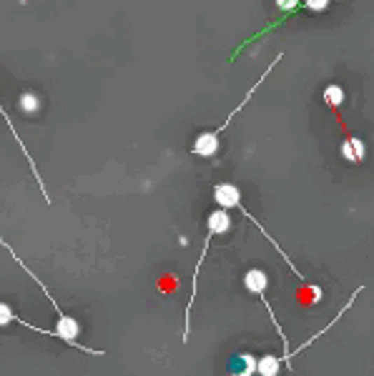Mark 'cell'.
<instances>
[{
  "instance_id": "3",
  "label": "cell",
  "mask_w": 374,
  "mask_h": 376,
  "mask_svg": "<svg viewBox=\"0 0 374 376\" xmlns=\"http://www.w3.org/2000/svg\"><path fill=\"white\" fill-rule=\"evenodd\" d=\"M214 203H216L219 209H226V211H229V209H239V211H242V214L247 216L249 221H251L254 226L259 228L261 236H264V239L269 241V244H272L274 249L279 251V256H282L284 261H286V266H289V269L294 271L296 279H302V281H304V274H302V271H299V269H296L294 261H291V258L286 256V253H284V249H279L277 239H274V236H269V231H266V228L261 226V223L256 221V218H254V214H249V209H244V203H242V191H239V186H234V183H216V186H214Z\"/></svg>"
},
{
  "instance_id": "6",
  "label": "cell",
  "mask_w": 374,
  "mask_h": 376,
  "mask_svg": "<svg viewBox=\"0 0 374 376\" xmlns=\"http://www.w3.org/2000/svg\"><path fill=\"white\" fill-rule=\"evenodd\" d=\"M324 103H326V108H329V111H334V108H339L344 103V88L342 85H337V83H329L324 88Z\"/></svg>"
},
{
  "instance_id": "9",
  "label": "cell",
  "mask_w": 374,
  "mask_h": 376,
  "mask_svg": "<svg viewBox=\"0 0 374 376\" xmlns=\"http://www.w3.org/2000/svg\"><path fill=\"white\" fill-rule=\"evenodd\" d=\"M15 316H18V314H13V309L6 304V301H0V328L15 321Z\"/></svg>"
},
{
  "instance_id": "10",
  "label": "cell",
  "mask_w": 374,
  "mask_h": 376,
  "mask_svg": "<svg viewBox=\"0 0 374 376\" xmlns=\"http://www.w3.org/2000/svg\"><path fill=\"white\" fill-rule=\"evenodd\" d=\"M329 3H332V0H304V8L312 13H324L326 8H329Z\"/></svg>"
},
{
  "instance_id": "8",
  "label": "cell",
  "mask_w": 374,
  "mask_h": 376,
  "mask_svg": "<svg viewBox=\"0 0 374 376\" xmlns=\"http://www.w3.org/2000/svg\"><path fill=\"white\" fill-rule=\"evenodd\" d=\"M274 6H277V11H282L284 15H294V13L299 11V6H302V0H274Z\"/></svg>"
},
{
  "instance_id": "5",
  "label": "cell",
  "mask_w": 374,
  "mask_h": 376,
  "mask_svg": "<svg viewBox=\"0 0 374 376\" xmlns=\"http://www.w3.org/2000/svg\"><path fill=\"white\" fill-rule=\"evenodd\" d=\"M282 58H284V55H277V58H274V63H272V66H269V68H266L264 73H261V78H259V81H256V83H254V88H249V93L242 98V103H239V106H236L234 111H231V116H229V118L223 120V123L219 125V128H214V131L201 133V136L196 138V141H193V146H191V153H193V155H201V158H212V155L216 153V151H219V136H221V133L226 131V128H229V125H231V120H234L236 116H239V111H242V108H247V103L254 98V93H256V88H259V85L266 81V76H269V73H272L274 68L279 66V60H282Z\"/></svg>"
},
{
  "instance_id": "7",
  "label": "cell",
  "mask_w": 374,
  "mask_h": 376,
  "mask_svg": "<svg viewBox=\"0 0 374 376\" xmlns=\"http://www.w3.org/2000/svg\"><path fill=\"white\" fill-rule=\"evenodd\" d=\"M38 108H41V101H38L36 93H23V96H20V111H23L25 116L38 113Z\"/></svg>"
},
{
  "instance_id": "1",
  "label": "cell",
  "mask_w": 374,
  "mask_h": 376,
  "mask_svg": "<svg viewBox=\"0 0 374 376\" xmlns=\"http://www.w3.org/2000/svg\"><path fill=\"white\" fill-rule=\"evenodd\" d=\"M244 286H247L249 293H256V296H259L261 304H264V309H269V316H272V321H274V328H277L279 339H282L284 349H286V354H284V356H272V354L261 356L259 361H256V374H259V376H277L279 374V366H282L284 361L289 364V369H294V366H291L289 339H286V334H284V328L279 326L277 316H274V309L269 306V301H266V286H269V276H266L261 269H249L247 274H244Z\"/></svg>"
},
{
  "instance_id": "4",
  "label": "cell",
  "mask_w": 374,
  "mask_h": 376,
  "mask_svg": "<svg viewBox=\"0 0 374 376\" xmlns=\"http://www.w3.org/2000/svg\"><path fill=\"white\" fill-rule=\"evenodd\" d=\"M0 244H3L8 251H11V256L20 263V269H25V271H28V274L33 276V281H36L38 286L43 288V293H46V296H48V299H50V304H53L55 314H58V323H55V328H53V331H55V336H58V339H61V341H66L68 347L78 349V351H85V354H96V356H103V351H98V349H85L83 344H78V334H81L78 321H76V319H73V316H68V314H66V311H63V309H58V304H55V299H53V296H50V291H48V288H46V284H41V279H38V276L33 274V269H28V266H25V263L20 261V258H18V253H15V251H13L11 246L6 244V241L0 239Z\"/></svg>"
},
{
  "instance_id": "2",
  "label": "cell",
  "mask_w": 374,
  "mask_h": 376,
  "mask_svg": "<svg viewBox=\"0 0 374 376\" xmlns=\"http://www.w3.org/2000/svg\"><path fill=\"white\" fill-rule=\"evenodd\" d=\"M231 231V216L226 209H214L206 218V239H204V249H201V256L196 269H193V279H191V299H188L186 306V326H183V341H188V334H191V309H193V299H196V281H199V271L204 266V258L212 249V239L214 236H221V233Z\"/></svg>"
},
{
  "instance_id": "11",
  "label": "cell",
  "mask_w": 374,
  "mask_h": 376,
  "mask_svg": "<svg viewBox=\"0 0 374 376\" xmlns=\"http://www.w3.org/2000/svg\"><path fill=\"white\" fill-rule=\"evenodd\" d=\"M231 376H254V374H249V371H244V369H236Z\"/></svg>"
}]
</instances>
